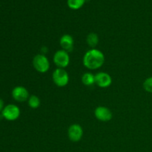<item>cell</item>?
Instances as JSON below:
<instances>
[{"mask_svg": "<svg viewBox=\"0 0 152 152\" xmlns=\"http://www.w3.org/2000/svg\"><path fill=\"white\" fill-rule=\"evenodd\" d=\"M4 106H5V105H4V101H3V99H1V98H0V112L2 111V110L4 109Z\"/></svg>", "mask_w": 152, "mask_h": 152, "instance_id": "2e32d148", "label": "cell"}, {"mask_svg": "<svg viewBox=\"0 0 152 152\" xmlns=\"http://www.w3.org/2000/svg\"><path fill=\"white\" fill-rule=\"evenodd\" d=\"M83 136V129L80 125L72 124L68 129V137L71 141L74 142L81 140Z\"/></svg>", "mask_w": 152, "mask_h": 152, "instance_id": "8992f818", "label": "cell"}, {"mask_svg": "<svg viewBox=\"0 0 152 152\" xmlns=\"http://www.w3.org/2000/svg\"><path fill=\"white\" fill-rule=\"evenodd\" d=\"M112 78L111 75L106 72H99L95 74V84L99 88H106L111 86Z\"/></svg>", "mask_w": 152, "mask_h": 152, "instance_id": "9c48e42d", "label": "cell"}, {"mask_svg": "<svg viewBox=\"0 0 152 152\" xmlns=\"http://www.w3.org/2000/svg\"><path fill=\"white\" fill-rule=\"evenodd\" d=\"M59 45L62 50L69 53V52L72 51L73 48H74V38L70 34H64L59 39Z\"/></svg>", "mask_w": 152, "mask_h": 152, "instance_id": "30bf717a", "label": "cell"}, {"mask_svg": "<svg viewBox=\"0 0 152 152\" xmlns=\"http://www.w3.org/2000/svg\"><path fill=\"white\" fill-rule=\"evenodd\" d=\"M94 115L101 122H108L112 119L113 114L111 110L105 106H98L94 110Z\"/></svg>", "mask_w": 152, "mask_h": 152, "instance_id": "ba28073f", "label": "cell"}, {"mask_svg": "<svg viewBox=\"0 0 152 152\" xmlns=\"http://www.w3.org/2000/svg\"><path fill=\"white\" fill-rule=\"evenodd\" d=\"M143 88L148 93L152 94V77L145 79L143 83Z\"/></svg>", "mask_w": 152, "mask_h": 152, "instance_id": "9a60e30c", "label": "cell"}, {"mask_svg": "<svg viewBox=\"0 0 152 152\" xmlns=\"http://www.w3.org/2000/svg\"><path fill=\"white\" fill-rule=\"evenodd\" d=\"M28 103L30 108L33 109H37L41 105V100L39 96L36 95H31L28 99Z\"/></svg>", "mask_w": 152, "mask_h": 152, "instance_id": "5bb4252c", "label": "cell"}, {"mask_svg": "<svg viewBox=\"0 0 152 152\" xmlns=\"http://www.w3.org/2000/svg\"><path fill=\"white\" fill-rule=\"evenodd\" d=\"M3 118L8 121H15L20 116V109L14 104H8L5 105L1 111Z\"/></svg>", "mask_w": 152, "mask_h": 152, "instance_id": "277c9868", "label": "cell"}, {"mask_svg": "<svg viewBox=\"0 0 152 152\" xmlns=\"http://www.w3.org/2000/svg\"><path fill=\"white\" fill-rule=\"evenodd\" d=\"M12 97L19 102H23L25 101H28L29 98V92L28 89L24 86H16L13 88L11 92Z\"/></svg>", "mask_w": 152, "mask_h": 152, "instance_id": "52a82bcc", "label": "cell"}, {"mask_svg": "<svg viewBox=\"0 0 152 152\" xmlns=\"http://www.w3.org/2000/svg\"><path fill=\"white\" fill-rule=\"evenodd\" d=\"M52 80L58 87H65L69 83V75L64 68H57L52 74Z\"/></svg>", "mask_w": 152, "mask_h": 152, "instance_id": "3957f363", "label": "cell"}, {"mask_svg": "<svg viewBox=\"0 0 152 152\" xmlns=\"http://www.w3.org/2000/svg\"><path fill=\"white\" fill-rule=\"evenodd\" d=\"M82 83L86 86H91L95 84V75L92 73L86 72L82 76Z\"/></svg>", "mask_w": 152, "mask_h": 152, "instance_id": "7c38bea8", "label": "cell"}, {"mask_svg": "<svg viewBox=\"0 0 152 152\" xmlns=\"http://www.w3.org/2000/svg\"><path fill=\"white\" fill-rule=\"evenodd\" d=\"M105 62V55L101 50L91 48L86 51L83 59V63L89 70H96L103 65Z\"/></svg>", "mask_w": 152, "mask_h": 152, "instance_id": "6da1fadb", "label": "cell"}, {"mask_svg": "<svg viewBox=\"0 0 152 152\" xmlns=\"http://www.w3.org/2000/svg\"><path fill=\"white\" fill-rule=\"evenodd\" d=\"M86 1V0H67V4L70 9L77 10L84 5Z\"/></svg>", "mask_w": 152, "mask_h": 152, "instance_id": "4fadbf2b", "label": "cell"}, {"mask_svg": "<svg viewBox=\"0 0 152 152\" xmlns=\"http://www.w3.org/2000/svg\"><path fill=\"white\" fill-rule=\"evenodd\" d=\"M53 60L57 68L65 69L66 67L68 66L70 63L69 53L62 49L57 50L53 55Z\"/></svg>", "mask_w": 152, "mask_h": 152, "instance_id": "5b68a950", "label": "cell"}, {"mask_svg": "<svg viewBox=\"0 0 152 152\" xmlns=\"http://www.w3.org/2000/svg\"><path fill=\"white\" fill-rule=\"evenodd\" d=\"M32 64L34 69L41 74H45L50 69V62L47 56L42 53L36 55L33 59Z\"/></svg>", "mask_w": 152, "mask_h": 152, "instance_id": "7a4b0ae2", "label": "cell"}, {"mask_svg": "<svg viewBox=\"0 0 152 152\" xmlns=\"http://www.w3.org/2000/svg\"><path fill=\"white\" fill-rule=\"evenodd\" d=\"M86 42L91 48H95V47H96L99 43V37H98L97 34L92 32L88 34L87 37H86Z\"/></svg>", "mask_w": 152, "mask_h": 152, "instance_id": "8fae6325", "label": "cell"}, {"mask_svg": "<svg viewBox=\"0 0 152 152\" xmlns=\"http://www.w3.org/2000/svg\"><path fill=\"white\" fill-rule=\"evenodd\" d=\"M41 50H42V51L43 52V53H45L46 52L48 51V48H46V47H45V46H43V47L42 48Z\"/></svg>", "mask_w": 152, "mask_h": 152, "instance_id": "e0dca14e", "label": "cell"}]
</instances>
